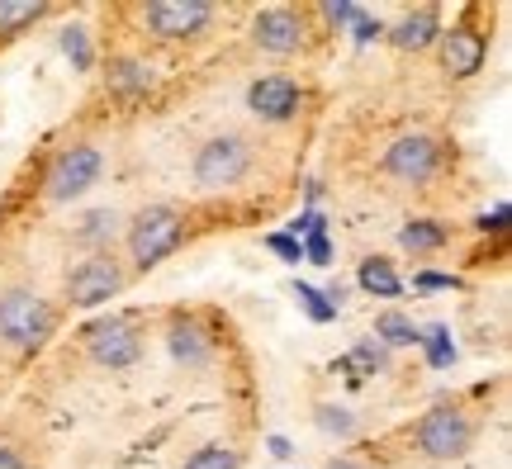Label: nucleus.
Masks as SVG:
<instances>
[{
  "label": "nucleus",
  "mask_w": 512,
  "mask_h": 469,
  "mask_svg": "<svg viewBox=\"0 0 512 469\" xmlns=\"http://www.w3.org/2000/svg\"><path fill=\"white\" fill-rule=\"evenodd\" d=\"M441 29H437V15H432V10H418V15H408L399 24V29H394V48H403V53H422V48H427V43H432V38H437Z\"/></svg>",
  "instance_id": "obj_14"
},
{
  "label": "nucleus",
  "mask_w": 512,
  "mask_h": 469,
  "mask_svg": "<svg viewBox=\"0 0 512 469\" xmlns=\"http://www.w3.org/2000/svg\"><path fill=\"white\" fill-rule=\"evenodd\" d=\"M323 15L342 24V19H361V10H356V5H323Z\"/></svg>",
  "instance_id": "obj_29"
},
{
  "label": "nucleus",
  "mask_w": 512,
  "mask_h": 469,
  "mask_svg": "<svg viewBox=\"0 0 512 469\" xmlns=\"http://www.w3.org/2000/svg\"><path fill=\"white\" fill-rule=\"evenodd\" d=\"M238 451H228V446H204V451H195L190 460H185V469H238Z\"/></svg>",
  "instance_id": "obj_21"
},
{
  "label": "nucleus",
  "mask_w": 512,
  "mask_h": 469,
  "mask_svg": "<svg viewBox=\"0 0 512 469\" xmlns=\"http://www.w3.org/2000/svg\"><path fill=\"white\" fill-rule=\"evenodd\" d=\"M294 294H299V304H304V313H309L313 323H332V318H337V308L328 304V294H318L313 285H299Z\"/></svg>",
  "instance_id": "obj_23"
},
{
  "label": "nucleus",
  "mask_w": 512,
  "mask_h": 469,
  "mask_svg": "<svg viewBox=\"0 0 512 469\" xmlns=\"http://www.w3.org/2000/svg\"><path fill=\"white\" fill-rule=\"evenodd\" d=\"M57 327V313L38 294L29 289H10L5 299H0V342L15 346V351H34L53 337Z\"/></svg>",
  "instance_id": "obj_2"
},
{
  "label": "nucleus",
  "mask_w": 512,
  "mask_h": 469,
  "mask_svg": "<svg viewBox=\"0 0 512 469\" xmlns=\"http://www.w3.org/2000/svg\"><path fill=\"white\" fill-rule=\"evenodd\" d=\"M484 53H489V43H484V34H475V29H451V34H441V67L451 76H475L479 67H484Z\"/></svg>",
  "instance_id": "obj_12"
},
{
  "label": "nucleus",
  "mask_w": 512,
  "mask_h": 469,
  "mask_svg": "<svg viewBox=\"0 0 512 469\" xmlns=\"http://www.w3.org/2000/svg\"><path fill=\"white\" fill-rule=\"evenodd\" d=\"M247 166H252V152L242 138H214L195 152V185L200 190H228L247 176Z\"/></svg>",
  "instance_id": "obj_4"
},
{
  "label": "nucleus",
  "mask_w": 512,
  "mask_h": 469,
  "mask_svg": "<svg viewBox=\"0 0 512 469\" xmlns=\"http://www.w3.org/2000/svg\"><path fill=\"white\" fill-rule=\"evenodd\" d=\"M422 342L432 346V365H451V356H456V351H451V342H446V327H432Z\"/></svg>",
  "instance_id": "obj_26"
},
{
  "label": "nucleus",
  "mask_w": 512,
  "mask_h": 469,
  "mask_svg": "<svg viewBox=\"0 0 512 469\" xmlns=\"http://www.w3.org/2000/svg\"><path fill=\"white\" fill-rule=\"evenodd\" d=\"M181 233H185V223L171 204H147V209H138L133 223H128V256H133V266H138V271H152L162 256H171L181 247Z\"/></svg>",
  "instance_id": "obj_1"
},
{
  "label": "nucleus",
  "mask_w": 512,
  "mask_h": 469,
  "mask_svg": "<svg viewBox=\"0 0 512 469\" xmlns=\"http://www.w3.org/2000/svg\"><path fill=\"white\" fill-rule=\"evenodd\" d=\"M209 19H214V5H204V0H157L147 10V24L157 38H190L200 34Z\"/></svg>",
  "instance_id": "obj_9"
},
{
  "label": "nucleus",
  "mask_w": 512,
  "mask_h": 469,
  "mask_svg": "<svg viewBox=\"0 0 512 469\" xmlns=\"http://www.w3.org/2000/svg\"><path fill=\"white\" fill-rule=\"evenodd\" d=\"M351 365H356V370H366V375H375V370H380L384 365V351L375 342H366V346H356V351H351Z\"/></svg>",
  "instance_id": "obj_25"
},
{
  "label": "nucleus",
  "mask_w": 512,
  "mask_h": 469,
  "mask_svg": "<svg viewBox=\"0 0 512 469\" xmlns=\"http://www.w3.org/2000/svg\"><path fill=\"white\" fill-rule=\"evenodd\" d=\"M119 289H124V275H119V266H114L110 256H91V261H81V266L67 275V299H72L76 308L105 304Z\"/></svg>",
  "instance_id": "obj_7"
},
{
  "label": "nucleus",
  "mask_w": 512,
  "mask_h": 469,
  "mask_svg": "<svg viewBox=\"0 0 512 469\" xmlns=\"http://www.w3.org/2000/svg\"><path fill=\"white\" fill-rule=\"evenodd\" d=\"M441 242H446V228L427 223V218H418V223L403 228V247H408V252H437Z\"/></svg>",
  "instance_id": "obj_19"
},
{
  "label": "nucleus",
  "mask_w": 512,
  "mask_h": 469,
  "mask_svg": "<svg viewBox=\"0 0 512 469\" xmlns=\"http://www.w3.org/2000/svg\"><path fill=\"white\" fill-rule=\"evenodd\" d=\"M356 280H361V289H366V294H380V299H394V294L403 289V280L394 275V266H389V261H380V256L361 261V275H356Z\"/></svg>",
  "instance_id": "obj_15"
},
{
  "label": "nucleus",
  "mask_w": 512,
  "mask_h": 469,
  "mask_svg": "<svg viewBox=\"0 0 512 469\" xmlns=\"http://www.w3.org/2000/svg\"><path fill=\"white\" fill-rule=\"evenodd\" d=\"M48 15V5H19V0H0V29L5 34H15V29H24V24H38V19Z\"/></svg>",
  "instance_id": "obj_18"
},
{
  "label": "nucleus",
  "mask_w": 512,
  "mask_h": 469,
  "mask_svg": "<svg viewBox=\"0 0 512 469\" xmlns=\"http://www.w3.org/2000/svg\"><path fill=\"white\" fill-rule=\"evenodd\" d=\"M271 455L275 460H290V441H285V436H271Z\"/></svg>",
  "instance_id": "obj_32"
},
{
  "label": "nucleus",
  "mask_w": 512,
  "mask_h": 469,
  "mask_svg": "<svg viewBox=\"0 0 512 469\" xmlns=\"http://www.w3.org/2000/svg\"><path fill=\"white\" fill-rule=\"evenodd\" d=\"M86 346H91L95 361L110 365V370L133 365L138 361V351H143V342H138V332H133L128 318H105V323H95L91 332H86Z\"/></svg>",
  "instance_id": "obj_8"
},
{
  "label": "nucleus",
  "mask_w": 512,
  "mask_h": 469,
  "mask_svg": "<svg viewBox=\"0 0 512 469\" xmlns=\"http://www.w3.org/2000/svg\"><path fill=\"white\" fill-rule=\"evenodd\" d=\"M375 337H384L389 346H418L422 342V332L408 323L403 313H380V318H375Z\"/></svg>",
  "instance_id": "obj_16"
},
{
  "label": "nucleus",
  "mask_w": 512,
  "mask_h": 469,
  "mask_svg": "<svg viewBox=\"0 0 512 469\" xmlns=\"http://www.w3.org/2000/svg\"><path fill=\"white\" fill-rule=\"evenodd\" d=\"M384 29L380 24H370V19H356V38H361V43H370V38H380Z\"/></svg>",
  "instance_id": "obj_30"
},
{
  "label": "nucleus",
  "mask_w": 512,
  "mask_h": 469,
  "mask_svg": "<svg viewBox=\"0 0 512 469\" xmlns=\"http://www.w3.org/2000/svg\"><path fill=\"white\" fill-rule=\"evenodd\" d=\"M110 86H114L119 95L147 91V86H152V67H147V62H133V57H128V62H119V67L110 72Z\"/></svg>",
  "instance_id": "obj_17"
},
{
  "label": "nucleus",
  "mask_w": 512,
  "mask_h": 469,
  "mask_svg": "<svg viewBox=\"0 0 512 469\" xmlns=\"http://www.w3.org/2000/svg\"><path fill=\"white\" fill-rule=\"evenodd\" d=\"M304 252H309V261H313V266H328L332 247H328V237H323V233H313V237H309V247H304Z\"/></svg>",
  "instance_id": "obj_28"
},
{
  "label": "nucleus",
  "mask_w": 512,
  "mask_h": 469,
  "mask_svg": "<svg viewBox=\"0 0 512 469\" xmlns=\"http://www.w3.org/2000/svg\"><path fill=\"white\" fill-rule=\"evenodd\" d=\"M470 441H475V427L456 408H432L418 422V451L427 460H460V455L470 451Z\"/></svg>",
  "instance_id": "obj_3"
},
{
  "label": "nucleus",
  "mask_w": 512,
  "mask_h": 469,
  "mask_svg": "<svg viewBox=\"0 0 512 469\" xmlns=\"http://www.w3.org/2000/svg\"><path fill=\"white\" fill-rule=\"evenodd\" d=\"M252 38H256V48H266L275 57H290L304 43V24H299L294 10H261L252 24Z\"/></svg>",
  "instance_id": "obj_10"
},
{
  "label": "nucleus",
  "mask_w": 512,
  "mask_h": 469,
  "mask_svg": "<svg viewBox=\"0 0 512 469\" xmlns=\"http://www.w3.org/2000/svg\"><path fill=\"white\" fill-rule=\"evenodd\" d=\"M100 176V152L95 147H67L53 166H48V181H43V195L53 204H67V199L86 195Z\"/></svg>",
  "instance_id": "obj_5"
},
{
  "label": "nucleus",
  "mask_w": 512,
  "mask_h": 469,
  "mask_svg": "<svg viewBox=\"0 0 512 469\" xmlns=\"http://www.w3.org/2000/svg\"><path fill=\"white\" fill-rule=\"evenodd\" d=\"M0 469H24V465H19L15 451H5V446H0Z\"/></svg>",
  "instance_id": "obj_33"
},
{
  "label": "nucleus",
  "mask_w": 512,
  "mask_h": 469,
  "mask_svg": "<svg viewBox=\"0 0 512 469\" xmlns=\"http://www.w3.org/2000/svg\"><path fill=\"white\" fill-rule=\"evenodd\" d=\"M247 105H252L256 119L285 124L294 109H299V86H294L290 76H266V81H256L252 91H247Z\"/></svg>",
  "instance_id": "obj_11"
},
{
  "label": "nucleus",
  "mask_w": 512,
  "mask_h": 469,
  "mask_svg": "<svg viewBox=\"0 0 512 469\" xmlns=\"http://www.w3.org/2000/svg\"><path fill=\"white\" fill-rule=\"evenodd\" d=\"M313 422H318L328 436H342V441H351V436H356V417H351L347 408H337V403H318Z\"/></svg>",
  "instance_id": "obj_20"
},
{
  "label": "nucleus",
  "mask_w": 512,
  "mask_h": 469,
  "mask_svg": "<svg viewBox=\"0 0 512 469\" xmlns=\"http://www.w3.org/2000/svg\"><path fill=\"white\" fill-rule=\"evenodd\" d=\"M437 166H441V147L427 133H408V138H399L384 152V171L403 185H427L437 176Z\"/></svg>",
  "instance_id": "obj_6"
},
{
  "label": "nucleus",
  "mask_w": 512,
  "mask_h": 469,
  "mask_svg": "<svg viewBox=\"0 0 512 469\" xmlns=\"http://www.w3.org/2000/svg\"><path fill=\"white\" fill-rule=\"evenodd\" d=\"M166 346H171V356H176L181 365H204L209 361V351H214L209 332H204L195 318H171V327H166Z\"/></svg>",
  "instance_id": "obj_13"
},
{
  "label": "nucleus",
  "mask_w": 512,
  "mask_h": 469,
  "mask_svg": "<svg viewBox=\"0 0 512 469\" xmlns=\"http://www.w3.org/2000/svg\"><path fill=\"white\" fill-rule=\"evenodd\" d=\"M62 53L72 57V67L76 72H86V67H91V38H86V29H67V34H62Z\"/></svg>",
  "instance_id": "obj_22"
},
{
  "label": "nucleus",
  "mask_w": 512,
  "mask_h": 469,
  "mask_svg": "<svg viewBox=\"0 0 512 469\" xmlns=\"http://www.w3.org/2000/svg\"><path fill=\"white\" fill-rule=\"evenodd\" d=\"M328 469H366V465H356V460H332Z\"/></svg>",
  "instance_id": "obj_34"
},
{
  "label": "nucleus",
  "mask_w": 512,
  "mask_h": 469,
  "mask_svg": "<svg viewBox=\"0 0 512 469\" xmlns=\"http://www.w3.org/2000/svg\"><path fill=\"white\" fill-rule=\"evenodd\" d=\"M266 247H271V252H280V256H285V261H304V247H299L294 237H271Z\"/></svg>",
  "instance_id": "obj_27"
},
{
  "label": "nucleus",
  "mask_w": 512,
  "mask_h": 469,
  "mask_svg": "<svg viewBox=\"0 0 512 469\" xmlns=\"http://www.w3.org/2000/svg\"><path fill=\"white\" fill-rule=\"evenodd\" d=\"M418 285L422 289H451L456 280H451V275H418Z\"/></svg>",
  "instance_id": "obj_31"
},
{
  "label": "nucleus",
  "mask_w": 512,
  "mask_h": 469,
  "mask_svg": "<svg viewBox=\"0 0 512 469\" xmlns=\"http://www.w3.org/2000/svg\"><path fill=\"white\" fill-rule=\"evenodd\" d=\"M114 223H119V218H114L110 209H95V214L81 218V228H76V237H95V242H100V237H110V233H114Z\"/></svg>",
  "instance_id": "obj_24"
}]
</instances>
